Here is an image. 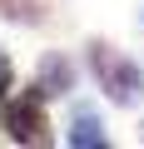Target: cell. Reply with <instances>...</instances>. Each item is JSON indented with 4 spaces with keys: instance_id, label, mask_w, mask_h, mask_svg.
I'll return each instance as SVG.
<instances>
[{
    "instance_id": "7",
    "label": "cell",
    "mask_w": 144,
    "mask_h": 149,
    "mask_svg": "<svg viewBox=\"0 0 144 149\" xmlns=\"http://www.w3.org/2000/svg\"><path fill=\"white\" fill-rule=\"evenodd\" d=\"M0 124H5V119H0Z\"/></svg>"
},
{
    "instance_id": "4",
    "label": "cell",
    "mask_w": 144,
    "mask_h": 149,
    "mask_svg": "<svg viewBox=\"0 0 144 149\" xmlns=\"http://www.w3.org/2000/svg\"><path fill=\"white\" fill-rule=\"evenodd\" d=\"M70 144H80V149H99V144H104V129H99V119H95L90 109L75 114V124H70Z\"/></svg>"
},
{
    "instance_id": "1",
    "label": "cell",
    "mask_w": 144,
    "mask_h": 149,
    "mask_svg": "<svg viewBox=\"0 0 144 149\" xmlns=\"http://www.w3.org/2000/svg\"><path fill=\"white\" fill-rule=\"evenodd\" d=\"M90 60H95V74H99V85H104V95H109L114 104H134V100H139L144 80H139V65H134V60H124V55L109 50V45H90Z\"/></svg>"
},
{
    "instance_id": "6",
    "label": "cell",
    "mask_w": 144,
    "mask_h": 149,
    "mask_svg": "<svg viewBox=\"0 0 144 149\" xmlns=\"http://www.w3.org/2000/svg\"><path fill=\"white\" fill-rule=\"evenodd\" d=\"M10 80H15V65H10L5 50H0V90H10Z\"/></svg>"
},
{
    "instance_id": "2",
    "label": "cell",
    "mask_w": 144,
    "mask_h": 149,
    "mask_svg": "<svg viewBox=\"0 0 144 149\" xmlns=\"http://www.w3.org/2000/svg\"><path fill=\"white\" fill-rule=\"evenodd\" d=\"M5 129H10L15 144H50V119L40 109V95L35 100H15L5 109Z\"/></svg>"
},
{
    "instance_id": "5",
    "label": "cell",
    "mask_w": 144,
    "mask_h": 149,
    "mask_svg": "<svg viewBox=\"0 0 144 149\" xmlns=\"http://www.w3.org/2000/svg\"><path fill=\"white\" fill-rule=\"evenodd\" d=\"M0 5H5L10 20H40V5H35V0H0Z\"/></svg>"
},
{
    "instance_id": "3",
    "label": "cell",
    "mask_w": 144,
    "mask_h": 149,
    "mask_svg": "<svg viewBox=\"0 0 144 149\" xmlns=\"http://www.w3.org/2000/svg\"><path fill=\"white\" fill-rule=\"evenodd\" d=\"M70 90H75V65H70L65 55H45L40 80H35V95L40 100H55V95H70Z\"/></svg>"
}]
</instances>
